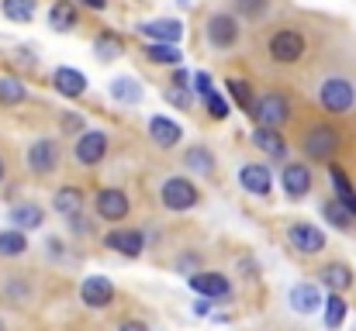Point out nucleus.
Wrapping results in <instances>:
<instances>
[{
    "mask_svg": "<svg viewBox=\"0 0 356 331\" xmlns=\"http://www.w3.org/2000/svg\"><path fill=\"white\" fill-rule=\"evenodd\" d=\"M318 108L332 117H346L356 110V80L343 73H329L318 83Z\"/></svg>",
    "mask_w": 356,
    "mask_h": 331,
    "instance_id": "1",
    "label": "nucleus"
},
{
    "mask_svg": "<svg viewBox=\"0 0 356 331\" xmlns=\"http://www.w3.org/2000/svg\"><path fill=\"white\" fill-rule=\"evenodd\" d=\"M339 145H343V131L336 124H325V121L305 128V135H301V152L308 162H332Z\"/></svg>",
    "mask_w": 356,
    "mask_h": 331,
    "instance_id": "2",
    "label": "nucleus"
},
{
    "mask_svg": "<svg viewBox=\"0 0 356 331\" xmlns=\"http://www.w3.org/2000/svg\"><path fill=\"white\" fill-rule=\"evenodd\" d=\"M242 38V17L236 10H215L208 21H204V42L208 49L215 52H232Z\"/></svg>",
    "mask_w": 356,
    "mask_h": 331,
    "instance_id": "3",
    "label": "nucleus"
},
{
    "mask_svg": "<svg viewBox=\"0 0 356 331\" xmlns=\"http://www.w3.org/2000/svg\"><path fill=\"white\" fill-rule=\"evenodd\" d=\"M291 117H294V104H291V97L280 94V90H266V94H259L256 104H252V110H249V121H252V124L280 128V131H284V124H287Z\"/></svg>",
    "mask_w": 356,
    "mask_h": 331,
    "instance_id": "4",
    "label": "nucleus"
},
{
    "mask_svg": "<svg viewBox=\"0 0 356 331\" xmlns=\"http://www.w3.org/2000/svg\"><path fill=\"white\" fill-rule=\"evenodd\" d=\"M159 204L170 211V214H187L201 204V190L194 180L187 176H166L159 183Z\"/></svg>",
    "mask_w": 356,
    "mask_h": 331,
    "instance_id": "5",
    "label": "nucleus"
},
{
    "mask_svg": "<svg viewBox=\"0 0 356 331\" xmlns=\"http://www.w3.org/2000/svg\"><path fill=\"white\" fill-rule=\"evenodd\" d=\"M305 52H308V38L298 28H277L266 42V56L277 66H294V62L305 59Z\"/></svg>",
    "mask_w": 356,
    "mask_h": 331,
    "instance_id": "6",
    "label": "nucleus"
},
{
    "mask_svg": "<svg viewBox=\"0 0 356 331\" xmlns=\"http://www.w3.org/2000/svg\"><path fill=\"white\" fill-rule=\"evenodd\" d=\"M59 162H63V145H59V138H52V135H42V138H35V142L24 148V166H28V173H35V176L56 173Z\"/></svg>",
    "mask_w": 356,
    "mask_h": 331,
    "instance_id": "7",
    "label": "nucleus"
},
{
    "mask_svg": "<svg viewBox=\"0 0 356 331\" xmlns=\"http://www.w3.org/2000/svg\"><path fill=\"white\" fill-rule=\"evenodd\" d=\"M108 148H111V135L104 128H87L73 142V159H76V166L94 169V166H101L108 159Z\"/></svg>",
    "mask_w": 356,
    "mask_h": 331,
    "instance_id": "8",
    "label": "nucleus"
},
{
    "mask_svg": "<svg viewBox=\"0 0 356 331\" xmlns=\"http://www.w3.org/2000/svg\"><path fill=\"white\" fill-rule=\"evenodd\" d=\"M287 245L298 252V255H318L325 248V231L312 221H294L287 228Z\"/></svg>",
    "mask_w": 356,
    "mask_h": 331,
    "instance_id": "9",
    "label": "nucleus"
},
{
    "mask_svg": "<svg viewBox=\"0 0 356 331\" xmlns=\"http://www.w3.org/2000/svg\"><path fill=\"white\" fill-rule=\"evenodd\" d=\"M280 187L287 194V201H305L315 187V176H312V166L308 162H284L280 169Z\"/></svg>",
    "mask_w": 356,
    "mask_h": 331,
    "instance_id": "10",
    "label": "nucleus"
},
{
    "mask_svg": "<svg viewBox=\"0 0 356 331\" xmlns=\"http://www.w3.org/2000/svg\"><path fill=\"white\" fill-rule=\"evenodd\" d=\"M187 287L197 294V297H208V300H229L232 297V283L225 273H211V269H197L187 276Z\"/></svg>",
    "mask_w": 356,
    "mask_h": 331,
    "instance_id": "11",
    "label": "nucleus"
},
{
    "mask_svg": "<svg viewBox=\"0 0 356 331\" xmlns=\"http://www.w3.org/2000/svg\"><path fill=\"white\" fill-rule=\"evenodd\" d=\"M128 211H131V201H128V194L118 190V187H104V190H97L94 194V214L101 221H124L128 218Z\"/></svg>",
    "mask_w": 356,
    "mask_h": 331,
    "instance_id": "12",
    "label": "nucleus"
},
{
    "mask_svg": "<svg viewBox=\"0 0 356 331\" xmlns=\"http://www.w3.org/2000/svg\"><path fill=\"white\" fill-rule=\"evenodd\" d=\"M138 38L145 42H170L180 45L184 42V21L180 17H152V21H138Z\"/></svg>",
    "mask_w": 356,
    "mask_h": 331,
    "instance_id": "13",
    "label": "nucleus"
},
{
    "mask_svg": "<svg viewBox=\"0 0 356 331\" xmlns=\"http://www.w3.org/2000/svg\"><path fill=\"white\" fill-rule=\"evenodd\" d=\"M52 90L66 101H80L90 90V80H87V73H80L73 66H56L52 69Z\"/></svg>",
    "mask_w": 356,
    "mask_h": 331,
    "instance_id": "14",
    "label": "nucleus"
},
{
    "mask_svg": "<svg viewBox=\"0 0 356 331\" xmlns=\"http://www.w3.org/2000/svg\"><path fill=\"white\" fill-rule=\"evenodd\" d=\"M238 187L252 197H270L273 194V173L266 162H245L238 166Z\"/></svg>",
    "mask_w": 356,
    "mask_h": 331,
    "instance_id": "15",
    "label": "nucleus"
},
{
    "mask_svg": "<svg viewBox=\"0 0 356 331\" xmlns=\"http://www.w3.org/2000/svg\"><path fill=\"white\" fill-rule=\"evenodd\" d=\"M80 300H83L90 311H104V307H111V300H115V283H111L104 273H94V276H87V280L80 283Z\"/></svg>",
    "mask_w": 356,
    "mask_h": 331,
    "instance_id": "16",
    "label": "nucleus"
},
{
    "mask_svg": "<svg viewBox=\"0 0 356 331\" xmlns=\"http://www.w3.org/2000/svg\"><path fill=\"white\" fill-rule=\"evenodd\" d=\"M104 248L118 252L124 259H138V255L145 252V235H142L138 228H111V231L104 235Z\"/></svg>",
    "mask_w": 356,
    "mask_h": 331,
    "instance_id": "17",
    "label": "nucleus"
},
{
    "mask_svg": "<svg viewBox=\"0 0 356 331\" xmlns=\"http://www.w3.org/2000/svg\"><path fill=\"white\" fill-rule=\"evenodd\" d=\"M249 142L263 152V155H270L273 162H287V138H284V131L280 128H263V124H256L252 128V135H249Z\"/></svg>",
    "mask_w": 356,
    "mask_h": 331,
    "instance_id": "18",
    "label": "nucleus"
},
{
    "mask_svg": "<svg viewBox=\"0 0 356 331\" xmlns=\"http://www.w3.org/2000/svg\"><path fill=\"white\" fill-rule=\"evenodd\" d=\"M145 128H149V138H152L156 148H177L180 138H184L180 121H173V117H166V114H152Z\"/></svg>",
    "mask_w": 356,
    "mask_h": 331,
    "instance_id": "19",
    "label": "nucleus"
},
{
    "mask_svg": "<svg viewBox=\"0 0 356 331\" xmlns=\"http://www.w3.org/2000/svg\"><path fill=\"white\" fill-rule=\"evenodd\" d=\"M287 304H291L294 314H305V318H308V314L322 311L325 297H322V287H318V283H294L291 294H287Z\"/></svg>",
    "mask_w": 356,
    "mask_h": 331,
    "instance_id": "20",
    "label": "nucleus"
},
{
    "mask_svg": "<svg viewBox=\"0 0 356 331\" xmlns=\"http://www.w3.org/2000/svg\"><path fill=\"white\" fill-rule=\"evenodd\" d=\"M7 221H10V228L38 231V228L45 224V207H42V204H35V201H21V204H14V207L7 211Z\"/></svg>",
    "mask_w": 356,
    "mask_h": 331,
    "instance_id": "21",
    "label": "nucleus"
},
{
    "mask_svg": "<svg viewBox=\"0 0 356 331\" xmlns=\"http://www.w3.org/2000/svg\"><path fill=\"white\" fill-rule=\"evenodd\" d=\"M325 169H329V183H332V194H336V201L343 204V207H350V214L356 218V187L350 183V176H346V169L332 159V162H325Z\"/></svg>",
    "mask_w": 356,
    "mask_h": 331,
    "instance_id": "22",
    "label": "nucleus"
},
{
    "mask_svg": "<svg viewBox=\"0 0 356 331\" xmlns=\"http://www.w3.org/2000/svg\"><path fill=\"white\" fill-rule=\"evenodd\" d=\"M76 24H80L76 3L73 0H52V7H49V28L56 35H70V31H76Z\"/></svg>",
    "mask_w": 356,
    "mask_h": 331,
    "instance_id": "23",
    "label": "nucleus"
},
{
    "mask_svg": "<svg viewBox=\"0 0 356 331\" xmlns=\"http://www.w3.org/2000/svg\"><path fill=\"white\" fill-rule=\"evenodd\" d=\"M83 204H87V194H83L80 187H59V190L52 194V211L66 221L83 214Z\"/></svg>",
    "mask_w": 356,
    "mask_h": 331,
    "instance_id": "24",
    "label": "nucleus"
},
{
    "mask_svg": "<svg viewBox=\"0 0 356 331\" xmlns=\"http://www.w3.org/2000/svg\"><path fill=\"white\" fill-rule=\"evenodd\" d=\"M318 283L329 290V294H346L353 287V269L346 262H325L318 269Z\"/></svg>",
    "mask_w": 356,
    "mask_h": 331,
    "instance_id": "25",
    "label": "nucleus"
},
{
    "mask_svg": "<svg viewBox=\"0 0 356 331\" xmlns=\"http://www.w3.org/2000/svg\"><path fill=\"white\" fill-rule=\"evenodd\" d=\"M142 56L149 66H184V49L170 45V42H145Z\"/></svg>",
    "mask_w": 356,
    "mask_h": 331,
    "instance_id": "26",
    "label": "nucleus"
},
{
    "mask_svg": "<svg viewBox=\"0 0 356 331\" xmlns=\"http://www.w3.org/2000/svg\"><path fill=\"white\" fill-rule=\"evenodd\" d=\"M108 94H111V101H115V104L135 108V104H142L145 87H142L135 76H115V80H111V87H108Z\"/></svg>",
    "mask_w": 356,
    "mask_h": 331,
    "instance_id": "27",
    "label": "nucleus"
},
{
    "mask_svg": "<svg viewBox=\"0 0 356 331\" xmlns=\"http://www.w3.org/2000/svg\"><path fill=\"white\" fill-rule=\"evenodd\" d=\"M215 166H218V159H215V152H211L204 142H197V145H191V148L184 152V169H187V173L211 176V173H215Z\"/></svg>",
    "mask_w": 356,
    "mask_h": 331,
    "instance_id": "28",
    "label": "nucleus"
},
{
    "mask_svg": "<svg viewBox=\"0 0 356 331\" xmlns=\"http://www.w3.org/2000/svg\"><path fill=\"white\" fill-rule=\"evenodd\" d=\"M0 14L10 24H31L38 14V0H0Z\"/></svg>",
    "mask_w": 356,
    "mask_h": 331,
    "instance_id": "29",
    "label": "nucleus"
},
{
    "mask_svg": "<svg viewBox=\"0 0 356 331\" xmlns=\"http://www.w3.org/2000/svg\"><path fill=\"white\" fill-rule=\"evenodd\" d=\"M346 314H350L346 297H343V294H329V297H325V304H322V321H325V328L339 331L343 325H346Z\"/></svg>",
    "mask_w": 356,
    "mask_h": 331,
    "instance_id": "30",
    "label": "nucleus"
},
{
    "mask_svg": "<svg viewBox=\"0 0 356 331\" xmlns=\"http://www.w3.org/2000/svg\"><path fill=\"white\" fill-rule=\"evenodd\" d=\"M94 56H97V62H115L124 56V42H121V35L115 31H101L97 38H94Z\"/></svg>",
    "mask_w": 356,
    "mask_h": 331,
    "instance_id": "31",
    "label": "nucleus"
},
{
    "mask_svg": "<svg viewBox=\"0 0 356 331\" xmlns=\"http://www.w3.org/2000/svg\"><path fill=\"white\" fill-rule=\"evenodd\" d=\"M28 252V235L21 228H3L0 231V259H17Z\"/></svg>",
    "mask_w": 356,
    "mask_h": 331,
    "instance_id": "32",
    "label": "nucleus"
},
{
    "mask_svg": "<svg viewBox=\"0 0 356 331\" xmlns=\"http://www.w3.org/2000/svg\"><path fill=\"white\" fill-rule=\"evenodd\" d=\"M28 101V87L17 76H0V108H21Z\"/></svg>",
    "mask_w": 356,
    "mask_h": 331,
    "instance_id": "33",
    "label": "nucleus"
},
{
    "mask_svg": "<svg viewBox=\"0 0 356 331\" xmlns=\"http://www.w3.org/2000/svg\"><path fill=\"white\" fill-rule=\"evenodd\" d=\"M322 218L329 221V224H332L336 231H350V228H353V221H356L353 214H350V207H343V204H339L336 197L322 204Z\"/></svg>",
    "mask_w": 356,
    "mask_h": 331,
    "instance_id": "34",
    "label": "nucleus"
},
{
    "mask_svg": "<svg viewBox=\"0 0 356 331\" xmlns=\"http://www.w3.org/2000/svg\"><path fill=\"white\" fill-rule=\"evenodd\" d=\"M232 7H236V14L242 21H263L270 14L273 0H232Z\"/></svg>",
    "mask_w": 356,
    "mask_h": 331,
    "instance_id": "35",
    "label": "nucleus"
},
{
    "mask_svg": "<svg viewBox=\"0 0 356 331\" xmlns=\"http://www.w3.org/2000/svg\"><path fill=\"white\" fill-rule=\"evenodd\" d=\"M225 90L232 94V101L238 104V110H252V104H256V94H252V87L245 83V80H238V76H232V80H225Z\"/></svg>",
    "mask_w": 356,
    "mask_h": 331,
    "instance_id": "36",
    "label": "nucleus"
},
{
    "mask_svg": "<svg viewBox=\"0 0 356 331\" xmlns=\"http://www.w3.org/2000/svg\"><path fill=\"white\" fill-rule=\"evenodd\" d=\"M163 101L177 110H191L194 108V90L191 87H166L163 90Z\"/></svg>",
    "mask_w": 356,
    "mask_h": 331,
    "instance_id": "37",
    "label": "nucleus"
},
{
    "mask_svg": "<svg viewBox=\"0 0 356 331\" xmlns=\"http://www.w3.org/2000/svg\"><path fill=\"white\" fill-rule=\"evenodd\" d=\"M201 104H204V110H208V117H211V121H225V117L232 114V104H229V101H225V94H218V90H215V94H208Z\"/></svg>",
    "mask_w": 356,
    "mask_h": 331,
    "instance_id": "38",
    "label": "nucleus"
},
{
    "mask_svg": "<svg viewBox=\"0 0 356 331\" xmlns=\"http://www.w3.org/2000/svg\"><path fill=\"white\" fill-rule=\"evenodd\" d=\"M191 90L197 94V101H204L208 94H215V80L208 69H194V80H191Z\"/></svg>",
    "mask_w": 356,
    "mask_h": 331,
    "instance_id": "39",
    "label": "nucleus"
},
{
    "mask_svg": "<svg viewBox=\"0 0 356 331\" xmlns=\"http://www.w3.org/2000/svg\"><path fill=\"white\" fill-rule=\"evenodd\" d=\"M63 131L76 138V135H83V131H87V124H83V117H80V114H63Z\"/></svg>",
    "mask_w": 356,
    "mask_h": 331,
    "instance_id": "40",
    "label": "nucleus"
},
{
    "mask_svg": "<svg viewBox=\"0 0 356 331\" xmlns=\"http://www.w3.org/2000/svg\"><path fill=\"white\" fill-rule=\"evenodd\" d=\"M191 80H194V73H191V69H184V66H173L170 87H191Z\"/></svg>",
    "mask_w": 356,
    "mask_h": 331,
    "instance_id": "41",
    "label": "nucleus"
},
{
    "mask_svg": "<svg viewBox=\"0 0 356 331\" xmlns=\"http://www.w3.org/2000/svg\"><path fill=\"white\" fill-rule=\"evenodd\" d=\"M177 266H180V273H187V276H191V273H197V266H201V255H184Z\"/></svg>",
    "mask_w": 356,
    "mask_h": 331,
    "instance_id": "42",
    "label": "nucleus"
},
{
    "mask_svg": "<svg viewBox=\"0 0 356 331\" xmlns=\"http://www.w3.org/2000/svg\"><path fill=\"white\" fill-rule=\"evenodd\" d=\"M70 228H73V231H80V235H83V231H87V235L94 231V224H90V221H83V214H76V218H70Z\"/></svg>",
    "mask_w": 356,
    "mask_h": 331,
    "instance_id": "43",
    "label": "nucleus"
},
{
    "mask_svg": "<svg viewBox=\"0 0 356 331\" xmlns=\"http://www.w3.org/2000/svg\"><path fill=\"white\" fill-rule=\"evenodd\" d=\"M211 304H215V300H208V297H201V300L194 304V314H197V318H208V314H211Z\"/></svg>",
    "mask_w": 356,
    "mask_h": 331,
    "instance_id": "44",
    "label": "nucleus"
},
{
    "mask_svg": "<svg viewBox=\"0 0 356 331\" xmlns=\"http://www.w3.org/2000/svg\"><path fill=\"white\" fill-rule=\"evenodd\" d=\"M76 3H80V7H87V10H97V14H101V10H108V0H76Z\"/></svg>",
    "mask_w": 356,
    "mask_h": 331,
    "instance_id": "45",
    "label": "nucleus"
},
{
    "mask_svg": "<svg viewBox=\"0 0 356 331\" xmlns=\"http://www.w3.org/2000/svg\"><path fill=\"white\" fill-rule=\"evenodd\" d=\"M45 248H49V255H52V259H56V255H63V241H59V238H49V241H45Z\"/></svg>",
    "mask_w": 356,
    "mask_h": 331,
    "instance_id": "46",
    "label": "nucleus"
},
{
    "mask_svg": "<svg viewBox=\"0 0 356 331\" xmlns=\"http://www.w3.org/2000/svg\"><path fill=\"white\" fill-rule=\"evenodd\" d=\"M118 331H149V325L145 321H124Z\"/></svg>",
    "mask_w": 356,
    "mask_h": 331,
    "instance_id": "47",
    "label": "nucleus"
},
{
    "mask_svg": "<svg viewBox=\"0 0 356 331\" xmlns=\"http://www.w3.org/2000/svg\"><path fill=\"white\" fill-rule=\"evenodd\" d=\"M3 176H7V162H3V155H0V183H3Z\"/></svg>",
    "mask_w": 356,
    "mask_h": 331,
    "instance_id": "48",
    "label": "nucleus"
},
{
    "mask_svg": "<svg viewBox=\"0 0 356 331\" xmlns=\"http://www.w3.org/2000/svg\"><path fill=\"white\" fill-rule=\"evenodd\" d=\"M177 7H180V10H187V7H191V0H177Z\"/></svg>",
    "mask_w": 356,
    "mask_h": 331,
    "instance_id": "49",
    "label": "nucleus"
},
{
    "mask_svg": "<svg viewBox=\"0 0 356 331\" xmlns=\"http://www.w3.org/2000/svg\"><path fill=\"white\" fill-rule=\"evenodd\" d=\"M0 331H7V325H3V321H0Z\"/></svg>",
    "mask_w": 356,
    "mask_h": 331,
    "instance_id": "50",
    "label": "nucleus"
}]
</instances>
